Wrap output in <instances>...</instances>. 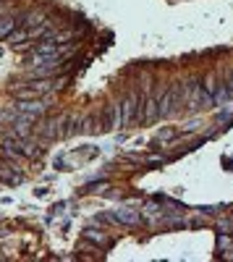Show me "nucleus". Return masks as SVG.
Instances as JSON below:
<instances>
[{
  "instance_id": "3",
  "label": "nucleus",
  "mask_w": 233,
  "mask_h": 262,
  "mask_svg": "<svg viewBox=\"0 0 233 262\" xmlns=\"http://www.w3.org/2000/svg\"><path fill=\"white\" fill-rule=\"evenodd\" d=\"M110 217H113V221H118V223H126V226H136L142 221L136 210H115Z\"/></svg>"
},
{
  "instance_id": "1",
  "label": "nucleus",
  "mask_w": 233,
  "mask_h": 262,
  "mask_svg": "<svg viewBox=\"0 0 233 262\" xmlns=\"http://www.w3.org/2000/svg\"><path fill=\"white\" fill-rule=\"evenodd\" d=\"M123 113H121V102L108 105V113H105V128H123Z\"/></svg>"
},
{
  "instance_id": "5",
  "label": "nucleus",
  "mask_w": 233,
  "mask_h": 262,
  "mask_svg": "<svg viewBox=\"0 0 233 262\" xmlns=\"http://www.w3.org/2000/svg\"><path fill=\"white\" fill-rule=\"evenodd\" d=\"M18 111H24V113H42V111H45V105H37V102H21V105H18Z\"/></svg>"
},
{
  "instance_id": "7",
  "label": "nucleus",
  "mask_w": 233,
  "mask_h": 262,
  "mask_svg": "<svg viewBox=\"0 0 233 262\" xmlns=\"http://www.w3.org/2000/svg\"><path fill=\"white\" fill-rule=\"evenodd\" d=\"M87 131H95V118H87Z\"/></svg>"
},
{
  "instance_id": "4",
  "label": "nucleus",
  "mask_w": 233,
  "mask_h": 262,
  "mask_svg": "<svg viewBox=\"0 0 233 262\" xmlns=\"http://www.w3.org/2000/svg\"><path fill=\"white\" fill-rule=\"evenodd\" d=\"M13 27H16V18H13V16L0 18V39H3V37H8V34L13 32Z\"/></svg>"
},
{
  "instance_id": "2",
  "label": "nucleus",
  "mask_w": 233,
  "mask_h": 262,
  "mask_svg": "<svg viewBox=\"0 0 233 262\" xmlns=\"http://www.w3.org/2000/svg\"><path fill=\"white\" fill-rule=\"evenodd\" d=\"M136 102H139V95H129L123 102H121V113H123V123H131L136 118Z\"/></svg>"
},
{
  "instance_id": "8",
  "label": "nucleus",
  "mask_w": 233,
  "mask_h": 262,
  "mask_svg": "<svg viewBox=\"0 0 233 262\" xmlns=\"http://www.w3.org/2000/svg\"><path fill=\"white\" fill-rule=\"evenodd\" d=\"M225 84H228V90H230V92H233V74H230V79H228V81H225Z\"/></svg>"
},
{
  "instance_id": "6",
  "label": "nucleus",
  "mask_w": 233,
  "mask_h": 262,
  "mask_svg": "<svg viewBox=\"0 0 233 262\" xmlns=\"http://www.w3.org/2000/svg\"><path fill=\"white\" fill-rule=\"evenodd\" d=\"M84 236H87V238H92V242H100V244H108V238H105L102 233H95V231H87V233H84Z\"/></svg>"
}]
</instances>
